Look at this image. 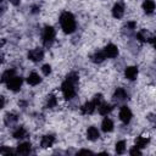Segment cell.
Listing matches in <instances>:
<instances>
[{
    "label": "cell",
    "mask_w": 156,
    "mask_h": 156,
    "mask_svg": "<svg viewBox=\"0 0 156 156\" xmlns=\"http://www.w3.org/2000/svg\"><path fill=\"white\" fill-rule=\"evenodd\" d=\"M60 24H61V28L65 33L67 34H71L76 30V20H74V16L68 12V11H65L61 13L60 16Z\"/></svg>",
    "instance_id": "obj_1"
},
{
    "label": "cell",
    "mask_w": 156,
    "mask_h": 156,
    "mask_svg": "<svg viewBox=\"0 0 156 156\" xmlns=\"http://www.w3.org/2000/svg\"><path fill=\"white\" fill-rule=\"evenodd\" d=\"M55 35H56V32H55L54 27H51V26L44 27V29H43V37H41L43 38L44 46L50 48L52 45V43L55 41Z\"/></svg>",
    "instance_id": "obj_2"
},
{
    "label": "cell",
    "mask_w": 156,
    "mask_h": 156,
    "mask_svg": "<svg viewBox=\"0 0 156 156\" xmlns=\"http://www.w3.org/2000/svg\"><path fill=\"white\" fill-rule=\"evenodd\" d=\"M61 91L66 100H71L76 96V85L65 79V82L61 84Z\"/></svg>",
    "instance_id": "obj_3"
},
{
    "label": "cell",
    "mask_w": 156,
    "mask_h": 156,
    "mask_svg": "<svg viewBox=\"0 0 156 156\" xmlns=\"http://www.w3.org/2000/svg\"><path fill=\"white\" fill-rule=\"evenodd\" d=\"M22 83H23V79L18 76H13L7 83H6V87L9 90H12V91H18L22 87Z\"/></svg>",
    "instance_id": "obj_4"
},
{
    "label": "cell",
    "mask_w": 156,
    "mask_h": 156,
    "mask_svg": "<svg viewBox=\"0 0 156 156\" xmlns=\"http://www.w3.org/2000/svg\"><path fill=\"white\" fill-rule=\"evenodd\" d=\"M27 57L33 61V62H39L44 58V50L43 49H39V48H35V49H32L28 51L27 54Z\"/></svg>",
    "instance_id": "obj_5"
},
{
    "label": "cell",
    "mask_w": 156,
    "mask_h": 156,
    "mask_svg": "<svg viewBox=\"0 0 156 156\" xmlns=\"http://www.w3.org/2000/svg\"><path fill=\"white\" fill-rule=\"evenodd\" d=\"M132 117H133V113H132V111H130L129 107L122 106V107L119 108V119H121L124 124L129 123L130 119H132Z\"/></svg>",
    "instance_id": "obj_6"
},
{
    "label": "cell",
    "mask_w": 156,
    "mask_h": 156,
    "mask_svg": "<svg viewBox=\"0 0 156 156\" xmlns=\"http://www.w3.org/2000/svg\"><path fill=\"white\" fill-rule=\"evenodd\" d=\"M102 51H104L105 56L106 57H110V58L117 57V55H118V48L115 44H107Z\"/></svg>",
    "instance_id": "obj_7"
},
{
    "label": "cell",
    "mask_w": 156,
    "mask_h": 156,
    "mask_svg": "<svg viewBox=\"0 0 156 156\" xmlns=\"http://www.w3.org/2000/svg\"><path fill=\"white\" fill-rule=\"evenodd\" d=\"M128 99V94L123 88H117L113 93V100L118 104V102H123Z\"/></svg>",
    "instance_id": "obj_8"
},
{
    "label": "cell",
    "mask_w": 156,
    "mask_h": 156,
    "mask_svg": "<svg viewBox=\"0 0 156 156\" xmlns=\"http://www.w3.org/2000/svg\"><path fill=\"white\" fill-rule=\"evenodd\" d=\"M124 15V5L122 2H117L112 7V16L115 18H122Z\"/></svg>",
    "instance_id": "obj_9"
},
{
    "label": "cell",
    "mask_w": 156,
    "mask_h": 156,
    "mask_svg": "<svg viewBox=\"0 0 156 156\" xmlns=\"http://www.w3.org/2000/svg\"><path fill=\"white\" fill-rule=\"evenodd\" d=\"M55 143V136L51 135V134H46L41 138L40 140V146L44 147V149H48V147H51Z\"/></svg>",
    "instance_id": "obj_10"
},
{
    "label": "cell",
    "mask_w": 156,
    "mask_h": 156,
    "mask_svg": "<svg viewBox=\"0 0 156 156\" xmlns=\"http://www.w3.org/2000/svg\"><path fill=\"white\" fill-rule=\"evenodd\" d=\"M124 76L129 80H135L138 77V68L135 66H129L124 69Z\"/></svg>",
    "instance_id": "obj_11"
},
{
    "label": "cell",
    "mask_w": 156,
    "mask_h": 156,
    "mask_svg": "<svg viewBox=\"0 0 156 156\" xmlns=\"http://www.w3.org/2000/svg\"><path fill=\"white\" fill-rule=\"evenodd\" d=\"M17 121H18L17 115H15V113H12V112L6 113L5 117H4V123H5V126H7V127L15 126V124L17 123Z\"/></svg>",
    "instance_id": "obj_12"
},
{
    "label": "cell",
    "mask_w": 156,
    "mask_h": 156,
    "mask_svg": "<svg viewBox=\"0 0 156 156\" xmlns=\"http://www.w3.org/2000/svg\"><path fill=\"white\" fill-rule=\"evenodd\" d=\"M30 143L29 141H26V143H21L18 146H17V150L16 152L18 155H28L30 152Z\"/></svg>",
    "instance_id": "obj_13"
},
{
    "label": "cell",
    "mask_w": 156,
    "mask_h": 156,
    "mask_svg": "<svg viewBox=\"0 0 156 156\" xmlns=\"http://www.w3.org/2000/svg\"><path fill=\"white\" fill-rule=\"evenodd\" d=\"M95 107H96V105H95L93 101H88V102H85V104L80 107V111H82L83 115H91V113L95 111Z\"/></svg>",
    "instance_id": "obj_14"
},
{
    "label": "cell",
    "mask_w": 156,
    "mask_h": 156,
    "mask_svg": "<svg viewBox=\"0 0 156 156\" xmlns=\"http://www.w3.org/2000/svg\"><path fill=\"white\" fill-rule=\"evenodd\" d=\"M40 82H41V78H40V76L37 72H32L27 77V83L29 85H38Z\"/></svg>",
    "instance_id": "obj_15"
},
{
    "label": "cell",
    "mask_w": 156,
    "mask_h": 156,
    "mask_svg": "<svg viewBox=\"0 0 156 156\" xmlns=\"http://www.w3.org/2000/svg\"><path fill=\"white\" fill-rule=\"evenodd\" d=\"M101 129H102V132H105V133L112 132V129H113V122H112V119L108 118V117H105V118L102 119V123H101Z\"/></svg>",
    "instance_id": "obj_16"
},
{
    "label": "cell",
    "mask_w": 156,
    "mask_h": 156,
    "mask_svg": "<svg viewBox=\"0 0 156 156\" xmlns=\"http://www.w3.org/2000/svg\"><path fill=\"white\" fill-rule=\"evenodd\" d=\"M112 105H110V104H107V102H101L99 106H98V111H99V113L100 115H102V116H107L111 111H112Z\"/></svg>",
    "instance_id": "obj_17"
},
{
    "label": "cell",
    "mask_w": 156,
    "mask_h": 156,
    "mask_svg": "<svg viewBox=\"0 0 156 156\" xmlns=\"http://www.w3.org/2000/svg\"><path fill=\"white\" fill-rule=\"evenodd\" d=\"M99 136H100V133H99V130H98L96 127H89V128L87 129V138H88L89 140L94 141V140L99 139Z\"/></svg>",
    "instance_id": "obj_18"
},
{
    "label": "cell",
    "mask_w": 156,
    "mask_h": 156,
    "mask_svg": "<svg viewBox=\"0 0 156 156\" xmlns=\"http://www.w3.org/2000/svg\"><path fill=\"white\" fill-rule=\"evenodd\" d=\"M151 38H152V35H150L146 29H141V30H139V32L136 33V39H138L139 41H141V43L149 41Z\"/></svg>",
    "instance_id": "obj_19"
},
{
    "label": "cell",
    "mask_w": 156,
    "mask_h": 156,
    "mask_svg": "<svg viewBox=\"0 0 156 156\" xmlns=\"http://www.w3.org/2000/svg\"><path fill=\"white\" fill-rule=\"evenodd\" d=\"M143 10L146 15H151L155 10V2L152 0H145L143 2Z\"/></svg>",
    "instance_id": "obj_20"
},
{
    "label": "cell",
    "mask_w": 156,
    "mask_h": 156,
    "mask_svg": "<svg viewBox=\"0 0 156 156\" xmlns=\"http://www.w3.org/2000/svg\"><path fill=\"white\" fill-rule=\"evenodd\" d=\"M90 58H91V61H93L94 63H101V62L105 61L106 56H105L104 51H95V52L91 55Z\"/></svg>",
    "instance_id": "obj_21"
},
{
    "label": "cell",
    "mask_w": 156,
    "mask_h": 156,
    "mask_svg": "<svg viewBox=\"0 0 156 156\" xmlns=\"http://www.w3.org/2000/svg\"><path fill=\"white\" fill-rule=\"evenodd\" d=\"M13 76H16V71L15 69H6L2 74H1V78H0V82L1 83H7Z\"/></svg>",
    "instance_id": "obj_22"
},
{
    "label": "cell",
    "mask_w": 156,
    "mask_h": 156,
    "mask_svg": "<svg viewBox=\"0 0 156 156\" xmlns=\"http://www.w3.org/2000/svg\"><path fill=\"white\" fill-rule=\"evenodd\" d=\"M12 136H13L15 139H23V138H26V136H27V130H26V128H24V127H18L17 129L13 130Z\"/></svg>",
    "instance_id": "obj_23"
},
{
    "label": "cell",
    "mask_w": 156,
    "mask_h": 156,
    "mask_svg": "<svg viewBox=\"0 0 156 156\" xmlns=\"http://www.w3.org/2000/svg\"><path fill=\"white\" fill-rule=\"evenodd\" d=\"M149 143H150V139H149V138H145V136H143V135H140V136H138V138L135 139V146H138L139 149L145 147Z\"/></svg>",
    "instance_id": "obj_24"
},
{
    "label": "cell",
    "mask_w": 156,
    "mask_h": 156,
    "mask_svg": "<svg viewBox=\"0 0 156 156\" xmlns=\"http://www.w3.org/2000/svg\"><path fill=\"white\" fill-rule=\"evenodd\" d=\"M135 27H136V22H134V21H129V22H127V23L123 26L122 30H123V33L127 32V34H130V33L135 29Z\"/></svg>",
    "instance_id": "obj_25"
},
{
    "label": "cell",
    "mask_w": 156,
    "mask_h": 156,
    "mask_svg": "<svg viewBox=\"0 0 156 156\" xmlns=\"http://www.w3.org/2000/svg\"><path fill=\"white\" fill-rule=\"evenodd\" d=\"M56 105H57V98H56V95H54V94L48 95V98H46V107L48 108H52Z\"/></svg>",
    "instance_id": "obj_26"
},
{
    "label": "cell",
    "mask_w": 156,
    "mask_h": 156,
    "mask_svg": "<svg viewBox=\"0 0 156 156\" xmlns=\"http://www.w3.org/2000/svg\"><path fill=\"white\" fill-rule=\"evenodd\" d=\"M66 80H68L69 83L77 85L78 84V80H79V74L77 72H71V73H68L66 76Z\"/></svg>",
    "instance_id": "obj_27"
},
{
    "label": "cell",
    "mask_w": 156,
    "mask_h": 156,
    "mask_svg": "<svg viewBox=\"0 0 156 156\" xmlns=\"http://www.w3.org/2000/svg\"><path fill=\"white\" fill-rule=\"evenodd\" d=\"M126 151V141L124 140H119L116 143V152L117 154H123Z\"/></svg>",
    "instance_id": "obj_28"
},
{
    "label": "cell",
    "mask_w": 156,
    "mask_h": 156,
    "mask_svg": "<svg viewBox=\"0 0 156 156\" xmlns=\"http://www.w3.org/2000/svg\"><path fill=\"white\" fill-rule=\"evenodd\" d=\"M91 101H93V102H94L96 106H99V105L102 102V95H101V94H95Z\"/></svg>",
    "instance_id": "obj_29"
},
{
    "label": "cell",
    "mask_w": 156,
    "mask_h": 156,
    "mask_svg": "<svg viewBox=\"0 0 156 156\" xmlns=\"http://www.w3.org/2000/svg\"><path fill=\"white\" fill-rule=\"evenodd\" d=\"M0 154L2 155H10V154H13V150L9 146H1L0 147Z\"/></svg>",
    "instance_id": "obj_30"
},
{
    "label": "cell",
    "mask_w": 156,
    "mask_h": 156,
    "mask_svg": "<svg viewBox=\"0 0 156 156\" xmlns=\"http://www.w3.org/2000/svg\"><path fill=\"white\" fill-rule=\"evenodd\" d=\"M41 72H43L45 76H49V74L51 73V66H50L49 63L43 65V67H41Z\"/></svg>",
    "instance_id": "obj_31"
},
{
    "label": "cell",
    "mask_w": 156,
    "mask_h": 156,
    "mask_svg": "<svg viewBox=\"0 0 156 156\" xmlns=\"http://www.w3.org/2000/svg\"><path fill=\"white\" fill-rule=\"evenodd\" d=\"M129 154H130V155H141V151H140V149H139L138 146H134V147L130 149Z\"/></svg>",
    "instance_id": "obj_32"
},
{
    "label": "cell",
    "mask_w": 156,
    "mask_h": 156,
    "mask_svg": "<svg viewBox=\"0 0 156 156\" xmlns=\"http://www.w3.org/2000/svg\"><path fill=\"white\" fill-rule=\"evenodd\" d=\"M39 11H40V6H38V5L32 6V13H38Z\"/></svg>",
    "instance_id": "obj_33"
},
{
    "label": "cell",
    "mask_w": 156,
    "mask_h": 156,
    "mask_svg": "<svg viewBox=\"0 0 156 156\" xmlns=\"http://www.w3.org/2000/svg\"><path fill=\"white\" fill-rule=\"evenodd\" d=\"M4 106H5V99H4V96H0V110H1Z\"/></svg>",
    "instance_id": "obj_34"
},
{
    "label": "cell",
    "mask_w": 156,
    "mask_h": 156,
    "mask_svg": "<svg viewBox=\"0 0 156 156\" xmlns=\"http://www.w3.org/2000/svg\"><path fill=\"white\" fill-rule=\"evenodd\" d=\"M12 5H15V6H17V5H20V2H21V0H9Z\"/></svg>",
    "instance_id": "obj_35"
},
{
    "label": "cell",
    "mask_w": 156,
    "mask_h": 156,
    "mask_svg": "<svg viewBox=\"0 0 156 156\" xmlns=\"http://www.w3.org/2000/svg\"><path fill=\"white\" fill-rule=\"evenodd\" d=\"M78 154H91V151L90 150H80Z\"/></svg>",
    "instance_id": "obj_36"
},
{
    "label": "cell",
    "mask_w": 156,
    "mask_h": 156,
    "mask_svg": "<svg viewBox=\"0 0 156 156\" xmlns=\"http://www.w3.org/2000/svg\"><path fill=\"white\" fill-rule=\"evenodd\" d=\"M5 44H6V40H5V39H2V38H1V39H0V48H2V46H4V45H5Z\"/></svg>",
    "instance_id": "obj_37"
},
{
    "label": "cell",
    "mask_w": 156,
    "mask_h": 156,
    "mask_svg": "<svg viewBox=\"0 0 156 156\" xmlns=\"http://www.w3.org/2000/svg\"><path fill=\"white\" fill-rule=\"evenodd\" d=\"M2 63H4V54L0 52V65H2Z\"/></svg>",
    "instance_id": "obj_38"
},
{
    "label": "cell",
    "mask_w": 156,
    "mask_h": 156,
    "mask_svg": "<svg viewBox=\"0 0 156 156\" xmlns=\"http://www.w3.org/2000/svg\"><path fill=\"white\" fill-rule=\"evenodd\" d=\"M1 1H2V0H0V4H1Z\"/></svg>",
    "instance_id": "obj_39"
}]
</instances>
